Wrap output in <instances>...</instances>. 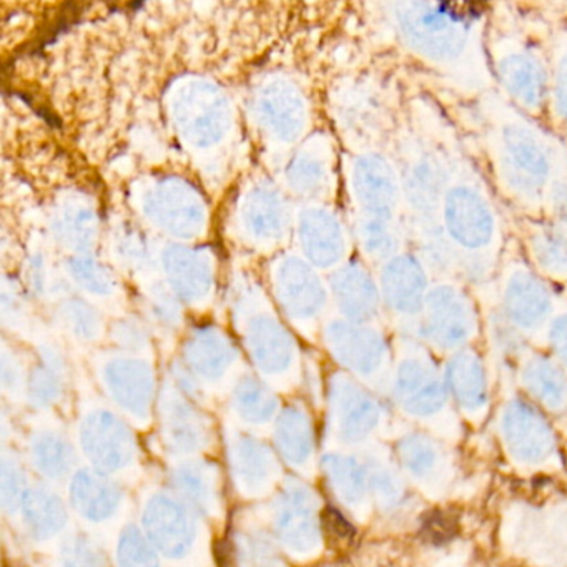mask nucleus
<instances>
[{
  "label": "nucleus",
  "mask_w": 567,
  "mask_h": 567,
  "mask_svg": "<svg viewBox=\"0 0 567 567\" xmlns=\"http://www.w3.org/2000/svg\"><path fill=\"white\" fill-rule=\"evenodd\" d=\"M566 297H567V293H566Z\"/></svg>",
  "instance_id": "obj_40"
},
{
  "label": "nucleus",
  "mask_w": 567,
  "mask_h": 567,
  "mask_svg": "<svg viewBox=\"0 0 567 567\" xmlns=\"http://www.w3.org/2000/svg\"><path fill=\"white\" fill-rule=\"evenodd\" d=\"M503 433L511 454L524 463H539L553 451V431L536 408L511 401L504 411Z\"/></svg>",
  "instance_id": "obj_13"
},
{
  "label": "nucleus",
  "mask_w": 567,
  "mask_h": 567,
  "mask_svg": "<svg viewBox=\"0 0 567 567\" xmlns=\"http://www.w3.org/2000/svg\"><path fill=\"white\" fill-rule=\"evenodd\" d=\"M25 524L34 536L49 537L64 527L68 520L64 504L45 489H31L22 501Z\"/></svg>",
  "instance_id": "obj_25"
},
{
  "label": "nucleus",
  "mask_w": 567,
  "mask_h": 567,
  "mask_svg": "<svg viewBox=\"0 0 567 567\" xmlns=\"http://www.w3.org/2000/svg\"><path fill=\"white\" fill-rule=\"evenodd\" d=\"M333 411L340 436L360 441L377 426L380 410L370 394L357 384L340 381L333 391Z\"/></svg>",
  "instance_id": "obj_18"
},
{
  "label": "nucleus",
  "mask_w": 567,
  "mask_h": 567,
  "mask_svg": "<svg viewBox=\"0 0 567 567\" xmlns=\"http://www.w3.org/2000/svg\"><path fill=\"white\" fill-rule=\"evenodd\" d=\"M278 450L281 456L291 464H305L313 453V430L307 414L297 408H288L278 417Z\"/></svg>",
  "instance_id": "obj_21"
},
{
  "label": "nucleus",
  "mask_w": 567,
  "mask_h": 567,
  "mask_svg": "<svg viewBox=\"0 0 567 567\" xmlns=\"http://www.w3.org/2000/svg\"><path fill=\"white\" fill-rule=\"evenodd\" d=\"M82 446L101 473L127 466L135 454V441L124 421L107 411H95L82 424Z\"/></svg>",
  "instance_id": "obj_11"
},
{
  "label": "nucleus",
  "mask_w": 567,
  "mask_h": 567,
  "mask_svg": "<svg viewBox=\"0 0 567 567\" xmlns=\"http://www.w3.org/2000/svg\"><path fill=\"white\" fill-rule=\"evenodd\" d=\"M275 527L281 543L298 553H308L320 540V520L313 494L291 486L281 494L275 511Z\"/></svg>",
  "instance_id": "obj_14"
},
{
  "label": "nucleus",
  "mask_w": 567,
  "mask_h": 567,
  "mask_svg": "<svg viewBox=\"0 0 567 567\" xmlns=\"http://www.w3.org/2000/svg\"><path fill=\"white\" fill-rule=\"evenodd\" d=\"M440 227L457 278L474 291L489 287L509 240V221L464 137L441 202Z\"/></svg>",
  "instance_id": "obj_4"
},
{
  "label": "nucleus",
  "mask_w": 567,
  "mask_h": 567,
  "mask_svg": "<svg viewBox=\"0 0 567 567\" xmlns=\"http://www.w3.org/2000/svg\"><path fill=\"white\" fill-rule=\"evenodd\" d=\"M400 456L406 470H410L416 476L431 473L437 460L433 444L420 434H413V436L404 437L401 441Z\"/></svg>",
  "instance_id": "obj_31"
},
{
  "label": "nucleus",
  "mask_w": 567,
  "mask_h": 567,
  "mask_svg": "<svg viewBox=\"0 0 567 567\" xmlns=\"http://www.w3.org/2000/svg\"><path fill=\"white\" fill-rule=\"evenodd\" d=\"M144 526L155 549L165 556H185L195 543V523L178 501L155 496L145 507Z\"/></svg>",
  "instance_id": "obj_12"
},
{
  "label": "nucleus",
  "mask_w": 567,
  "mask_h": 567,
  "mask_svg": "<svg viewBox=\"0 0 567 567\" xmlns=\"http://www.w3.org/2000/svg\"><path fill=\"white\" fill-rule=\"evenodd\" d=\"M461 144L463 135L443 105L427 95H414L398 127L393 158L403 187L410 248L434 278L460 280L441 234L440 212Z\"/></svg>",
  "instance_id": "obj_2"
},
{
  "label": "nucleus",
  "mask_w": 567,
  "mask_h": 567,
  "mask_svg": "<svg viewBox=\"0 0 567 567\" xmlns=\"http://www.w3.org/2000/svg\"><path fill=\"white\" fill-rule=\"evenodd\" d=\"M454 124L507 215L543 218L550 185L567 171L566 138L486 92L457 105Z\"/></svg>",
  "instance_id": "obj_1"
},
{
  "label": "nucleus",
  "mask_w": 567,
  "mask_h": 567,
  "mask_svg": "<svg viewBox=\"0 0 567 567\" xmlns=\"http://www.w3.org/2000/svg\"><path fill=\"white\" fill-rule=\"evenodd\" d=\"M244 559L251 567L277 566L274 546L260 536H247L244 539Z\"/></svg>",
  "instance_id": "obj_36"
},
{
  "label": "nucleus",
  "mask_w": 567,
  "mask_h": 567,
  "mask_svg": "<svg viewBox=\"0 0 567 567\" xmlns=\"http://www.w3.org/2000/svg\"><path fill=\"white\" fill-rule=\"evenodd\" d=\"M164 434L168 446L178 453H190L204 443L205 430L200 414L188 404L172 401L164 413Z\"/></svg>",
  "instance_id": "obj_24"
},
{
  "label": "nucleus",
  "mask_w": 567,
  "mask_h": 567,
  "mask_svg": "<svg viewBox=\"0 0 567 567\" xmlns=\"http://www.w3.org/2000/svg\"><path fill=\"white\" fill-rule=\"evenodd\" d=\"M543 343L550 357L556 358L557 363L567 371V297H564L556 317L547 327Z\"/></svg>",
  "instance_id": "obj_33"
},
{
  "label": "nucleus",
  "mask_w": 567,
  "mask_h": 567,
  "mask_svg": "<svg viewBox=\"0 0 567 567\" xmlns=\"http://www.w3.org/2000/svg\"><path fill=\"white\" fill-rule=\"evenodd\" d=\"M474 293L493 301L507 323L529 341L544 340L564 300L563 291L527 264L511 231L493 284Z\"/></svg>",
  "instance_id": "obj_6"
},
{
  "label": "nucleus",
  "mask_w": 567,
  "mask_h": 567,
  "mask_svg": "<svg viewBox=\"0 0 567 567\" xmlns=\"http://www.w3.org/2000/svg\"><path fill=\"white\" fill-rule=\"evenodd\" d=\"M444 381L454 400L467 411H477L487 401V371L476 348L450 354L444 364Z\"/></svg>",
  "instance_id": "obj_16"
},
{
  "label": "nucleus",
  "mask_w": 567,
  "mask_h": 567,
  "mask_svg": "<svg viewBox=\"0 0 567 567\" xmlns=\"http://www.w3.org/2000/svg\"><path fill=\"white\" fill-rule=\"evenodd\" d=\"M324 473L338 496L348 504L361 503L368 487V476L353 457L330 454L323 460Z\"/></svg>",
  "instance_id": "obj_26"
},
{
  "label": "nucleus",
  "mask_w": 567,
  "mask_h": 567,
  "mask_svg": "<svg viewBox=\"0 0 567 567\" xmlns=\"http://www.w3.org/2000/svg\"><path fill=\"white\" fill-rule=\"evenodd\" d=\"M62 564L64 567H101V554L85 537H71L62 547Z\"/></svg>",
  "instance_id": "obj_34"
},
{
  "label": "nucleus",
  "mask_w": 567,
  "mask_h": 567,
  "mask_svg": "<svg viewBox=\"0 0 567 567\" xmlns=\"http://www.w3.org/2000/svg\"><path fill=\"white\" fill-rule=\"evenodd\" d=\"M0 493H2V506L8 511L22 506L28 491H24V476L16 464L4 461L2 463V476H0Z\"/></svg>",
  "instance_id": "obj_35"
},
{
  "label": "nucleus",
  "mask_w": 567,
  "mask_h": 567,
  "mask_svg": "<svg viewBox=\"0 0 567 567\" xmlns=\"http://www.w3.org/2000/svg\"><path fill=\"white\" fill-rule=\"evenodd\" d=\"M567 371L556 358L540 351L529 350L520 360V383L530 396L549 410L567 406Z\"/></svg>",
  "instance_id": "obj_17"
},
{
  "label": "nucleus",
  "mask_w": 567,
  "mask_h": 567,
  "mask_svg": "<svg viewBox=\"0 0 567 567\" xmlns=\"http://www.w3.org/2000/svg\"><path fill=\"white\" fill-rule=\"evenodd\" d=\"M544 220L567 235V171L550 185L543 210Z\"/></svg>",
  "instance_id": "obj_32"
},
{
  "label": "nucleus",
  "mask_w": 567,
  "mask_h": 567,
  "mask_svg": "<svg viewBox=\"0 0 567 567\" xmlns=\"http://www.w3.org/2000/svg\"><path fill=\"white\" fill-rule=\"evenodd\" d=\"M557 6H559V9H563V11H560V14H564L567 18V4H557Z\"/></svg>",
  "instance_id": "obj_38"
},
{
  "label": "nucleus",
  "mask_w": 567,
  "mask_h": 567,
  "mask_svg": "<svg viewBox=\"0 0 567 567\" xmlns=\"http://www.w3.org/2000/svg\"><path fill=\"white\" fill-rule=\"evenodd\" d=\"M371 487L377 493L378 499H381V503L388 504V506H394L400 501V483L386 471H378L374 474L373 480H371Z\"/></svg>",
  "instance_id": "obj_37"
},
{
  "label": "nucleus",
  "mask_w": 567,
  "mask_h": 567,
  "mask_svg": "<svg viewBox=\"0 0 567 567\" xmlns=\"http://www.w3.org/2000/svg\"><path fill=\"white\" fill-rule=\"evenodd\" d=\"M483 331V308L473 288L456 278H434L414 340L450 357L473 347Z\"/></svg>",
  "instance_id": "obj_7"
},
{
  "label": "nucleus",
  "mask_w": 567,
  "mask_h": 567,
  "mask_svg": "<svg viewBox=\"0 0 567 567\" xmlns=\"http://www.w3.org/2000/svg\"><path fill=\"white\" fill-rule=\"evenodd\" d=\"M547 55H549V99L546 125L567 137V18H547Z\"/></svg>",
  "instance_id": "obj_15"
},
{
  "label": "nucleus",
  "mask_w": 567,
  "mask_h": 567,
  "mask_svg": "<svg viewBox=\"0 0 567 567\" xmlns=\"http://www.w3.org/2000/svg\"><path fill=\"white\" fill-rule=\"evenodd\" d=\"M235 406L244 420L251 423H265L277 410V401L270 391L254 381H247L235 393Z\"/></svg>",
  "instance_id": "obj_29"
},
{
  "label": "nucleus",
  "mask_w": 567,
  "mask_h": 567,
  "mask_svg": "<svg viewBox=\"0 0 567 567\" xmlns=\"http://www.w3.org/2000/svg\"><path fill=\"white\" fill-rule=\"evenodd\" d=\"M154 544L131 526L122 533L117 546V560L121 567H161Z\"/></svg>",
  "instance_id": "obj_30"
},
{
  "label": "nucleus",
  "mask_w": 567,
  "mask_h": 567,
  "mask_svg": "<svg viewBox=\"0 0 567 567\" xmlns=\"http://www.w3.org/2000/svg\"><path fill=\"white\" fill-rule=\"evenodd\" d=\"M386 8L401 48L461 101L496 89L486 54L489 4L403 0Z\"/></svg>",
  "instance_id": "obj_3"
},
{
  "label": "nucleus",
  "mask_w": 567,
  "mask_h": 567,
  "mask_svg": "<svg viewBox=\"0 0 567 567\" xmlns=\"http://www.w3.org/2000/svg\"><path fill=\"white\" fill-rule=\"evenodd\" d=\"M72 503L89 520H104L121 503V491L104 473L81 471L72 481Z\"/></svg>",
  "instance_id": "obj_20"
},
{
  "label": "nucleus",
  "mask_w": 567,
  "mask_h": 567,
  "mask_svg": "<svg viewBox=\"0 0 567 567\" xmlns=\"http://www.w3.org/2000/svg\"><path fill=\"white\" fill-rule=\"evenodd\" d=\"M32 453H34L38 470L54 480L65 476L74 461L71 446L61 436L52 433L39 434L32 446Z\"/></svg>",
  "instance_id": "obj_28"
},
{
  "label": "nucleus",
  "mask_w": 567,
  "mask_h": 567,
  "mask_svg": "<svg viewBox=\"0 0 567 567\" xmlns=\"http://www.w3.org/2000/svg\"><path fill=\"white\" fill-rule=\"evenodd\" d=\"M337 348L341 360L361 374L378 373L390 354L383 334L368 328H344L338 337Z\"/></svg>",
  "instance_id": "obj_19"
},
{
  "label": "nucleus",
  "mask_w": 567,
  "mask_h": 567,
  "mask_svg": "<svg viewBox=\"0 0 567 567\" xmlns=\"http://www.w3.org/2000/svg\"><path fill=\"white\" fill-rule=\"evenodd\" d=\"M406 357L400 361L394 374V394L408 413L430 416L446 403L447 386L444 374L437 370L427 348L408 337Z\"/></svg>",
  "instance_id": "obj_9"
},
{
  "label": "nucleus",
  "mask_w": 567,
  "mask_h": 567,
  "mask_svg": "<svg viewBox=\"0 0 567 567\" xmlns=\"http://www.w3.org/2000/svg\"><path fill=\"white\" fill-rule=\"evenodd\" d=\"M566 142H567V137H566Z\"/></svg>",
  "instance_id": "obj_39"
},
{
  "label": "nucleus",
  "mask_w": 567,
  "mask_h": 567,
  "mask_svg": "<svg viewBox=\"0 0 567 567\" xmlns=\"http://www.w3.org/2000/svg\"><path fill=\"white\" fill-rule=\"evenodd\" d=\"M547 18L516 4H489L486 54L494 87L517 111L546 124L549 99Z\"/></svg>",
  "instance_id": "obj_5"
},
{
  "label": "nucleus",
  "mask_w": 567,
  "mask_h": 567,
  "mask_svg": "<svg viewBox=\"0 0 567 567\" xmlns=\"http://www.w3.org/2000/svg\"><path fill=\"white\" fill-rule=\"evenodd\" d=\"M434 275L411 248L381 264V305L403 337L414 338Z\"/></svg>",
  "instance_id": "obj_8"
},
{
  "label": "nucleus",
  "mask_w": 567,
  "mask_h": 567,
  "mask_svg": "<svg viewBox=\"0 0 567 567\" xmlns=\"http://www.w3.org/2000/svg\"><path fill=\"white\" fill-rule=\"evenodd\" d=\"M507 221L527 264L566 297L567 235L544 218L507 215Z\"/></svg>",
  "instance_id": "obj_10"
},
{
  "label": "nucleus",
  "mask_w": 567,
  "mask_h": 567,
  "mask_svg": "<svg viewBox=\"0 0 567 567\" xmlns=\"http://www.w3.org/2000/svg\"><path fill=\"white\" fill-rule=\"evenodd\" d=\"M178 493L194 504L197 509L210 513L215 503L214 474L205 464L188 463L178 467L174 474Z\"/></svg>",
  "instance_id": "obj_27"
},
{
  "label": "nucleus",
  "mask_w": 567,
  "mask_h": 567,
  "mask_svg": "<svg viewBox=\"0 0 567 567\" xmlns=\"http://www.w3.org/2000/svg\"><path fill=\"white\" fill-rule=\"evenodd\" d=\"M115 400L135 416H147L152 404V381L144 370L132 364H118L109 373Z\"/></svg>",
  "instance_id": "obj_22"
},
{
  "label": "nucleus",
  "mask_w": 567,
  "mask_h": 567,
  "mask_svg": "<svg viewBox=\"0 0 567 567\" xmlns=\"http://www.w3.org/2000/svg\"><path fill=\"white\" fill-rule=\"evenodd\" d=\"M235 473L248 489L265 486L275 473V461L270 451L254 437H238L231 451Z\"/></svg>",
  "instance_id": "obj_23"
}]
</instances>
